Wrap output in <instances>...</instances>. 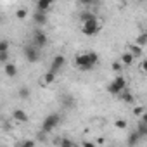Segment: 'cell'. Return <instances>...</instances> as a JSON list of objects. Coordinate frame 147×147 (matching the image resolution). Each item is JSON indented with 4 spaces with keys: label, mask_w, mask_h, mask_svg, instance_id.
<instances>
[{
    "label": "cell",
    "mask_w": 147,
    "mask_h": 147,
    "mask_svg": "<svg viewBox=\"0 0 147 147\" xmlns=\"http://www.w3.org/2000/svg\"><path fill=\"white\" fill-rule=\"evenodd\" d=\"M135 131L140 135V138L147 137V125H145V121H144V119H140V121H138V128H137Z\"/></svg>",
    "instance_id": "13"
},
{
    "label": "cell",
    "mask_w": 147,
    "mask_h": 147,
    "mask_svg": "<svg viewBox=\"0 0 147 147\" xmlns=\"http://www.w3.org/2000/svg\"><path fill=\"white\" fill-rule=\"evenodd\" d=\"M130 54H131L133 57H138V55H142V47H138L137 43L130 45Z\"/></svg>",
    "instance_id": "18"
},
{
    "label": "cell",
    "mask_w": 147,
    "mask_h": 147,
    "mask_svg": "<svg viewBox=\"0 0 147 147\" xmlns=\"http://www.w3.org/2000/svg\"><path fill=\"white\" fill-rule=\"evenodd\" d=\"M133 61H135V57H133L130 52H125V54H121V62H123L125 66H131V64H133Z\"/></svg>",
    "instance_id": "14"
},
{
    "label": "cell",
    "mask_w": 147,
    "mask_h": 147,
    "mask_svg": "<svg viewBox=\"0 0 147 147\" xmlns=\"http://www.w3.org/2000/svg\"><path fill=\"white\" fill-rule=\"evenodd\" d=\"M114 125H116V128H121V130H123V128H126V121H125V119H118Z\"/></svg>",
    "instance_id": "27"
},
{
    "label": "cell",
    "mask_w": 147,
    "mask_h": 147,
    "mask_svg": "<svg viewBox=\"0 0 147 147\" xmlns=\"http://www.w3.org/2000/svg\"><path fill=\"white\" fill-rule=\"evenodd\" d=\"M95 18V14H92V12H83L82 14V21L85 23V21H88V19H94Z\"/></svg>",
    "instance_id": "24"
},
{
    "label": "cell",
    "mask_w": 147,
    "mask_h": 147,
    "mask_svg": "<svg viewBox=\"0 0 147 147\" xmlns=\"http://www.w3.org/2000/svg\"><path fill=\"white\" fill-rule=\"evenodd\" d=\"M113 71H121V62H113Z\"/></svg>",
    "instance_id": "29"
},
{
    "label": "cell",
    "mask_w": 147,
    "mask_h": 147,
    "mask_svg": "<svg viewBox=\"0 0 147 147\" xmlns=\"http://www.w3.org/2000/svg\"><path fill=\"white\" fill-rule=\"evenodd\" d=\"M23 54H24V57H26L28 62H38V59H40V50L35 45H31V43L24 47Z\"/></svg>",
    "instance_id": "6"
},
{
    "label": "cell",
    "mask_w": 147,
    "mask_h": 147,
    "mask_svg": "<svg viewBox=\"0 0 147 147\" xmlns=\"http://www.w3.org/2000/svg\"><path fill=\"white\" fill-rule=\"evenodd\" d=\"M61 104H62V107H64V109H71L73 106H75V99H73L71 95H62Z\"/></svg>",
    "instance_id": "11"
},
{
    "label": "cell",
    "mask_w": 147,
    "mask_h": 147,
    "mask_svg": "<svg viewBox=\"0 0 147 147\" xmlns=\"http://www.w3.org/2000/svg\"><path fill=\"white\" fill-rule=\"evenodd\" d=\"M52 5H54V4H52V0H40V2L36 4V11H40V12H45V14H47V12L52 9Z\"/></svg>",
    "instance_id": "8"
},
{
    "label": "cell",
    "mask_w": 147,
    "mask_h": 147,
    "mask_svg": "<svg viewBox=\"0 0 147 147\" xmlns=\"http://www.w3.org/2000/svg\"><path fill=\"white\" fill-rule=\"evenodd\" d=\"M0 62H4V64L9 62V52H0Z\"/></svg>",
    "instance_id": "25"
},
{
    "label": "cell",
    "mask_w": 147,
    "mask_h": 147,
    "mask_svg": "<svg viewBox=\"0 0 147 147\" xmlns=\"http://www.w3.org/2000/svg\"><path fill=\"white\" fill-rule=\"evenodd\" d=\"M97 62H99L97 52H85V54H78L75 57V64L80 71H90Z\"/></svg>",
    "instance_id": "1"
},
{
    "label": "cell",
    "mask_w": 147,
    "mask_h": 147,
    "mask_svg": "<svg viewBox=\"0 0 147 147\" xmlns=\"http://www.w3.org/2000/svg\"><path fill=\"white\" fill-rule=\"evenodd\" d=\"M26 14H28V11H26V9H18V12H16V16H18L19 19H24V18H26Z\"/></svg>",
    "instance_id": "26"
},
{
    "label": "cell",
    "mask_w": 147,
    "mask_h": 147,
    "mask_svg": "<svg viewBox=\"0 0 147 147\" xmlns=\"http://www.w3.org/2000/svg\"><path fill=\"white\" fill-rule=\"evenodd\" d=\"M5 75H7L9 78H14V76L18 75V67H16V64H12V62H7V64H5Z\"/></svg>",
    "instance_id": "12"
},
{
    "label": "cell",
    "mask_w": 147,
    "mask_h": 147,
    "mask_svg": "<svg viewBox=\"0 0 147 147\" xmlns=\"http://www.w3.org/2000/svg\"><path fill=\"white\" fill-rule=\"evenodd\" d=\"M35 140H23V142H19L18 144V147H35Z\"/></svg>",
    "instance_id": "22"
},
{
    "label": "cell",
    "mask_w": 147,
    "mask_h": 147,
    "mask_svg": "<svg viewBox=\"0 0 147 147\" xmlns=\"http://www.w3.org/2000/svg\"><path fill=\"white\" fill-rule=\"evenodd\" d=\"M9 49H11L9 40H0V52H9Z\"/></svg>",
    "instance_id": "20"
},
{
    "label": "cell",
    "mask_w": 147,
    "mask_h": 147,
    "mask_svg": "<svg viewBox=\"0 0 147 147\" xmlns=\"http://www.w3.org/2000/svg\"><path fill=\"white\" fill-rule=\"evenodd\" d=\"M30 95H31V92H30L28 87H21L19 88V97L21 99H30Z\"/></svg>",
    "instance_id": "19"
},
{
    "label": "cell",
    "mask_w": 147,
    "mask_h": 147,
    "mask_svg": "<svg viewBox=\"0 0 147 147\" xmlns=\"http://www.w3.org/2000/svg\"><path fill=\"white\" fill-rule=\"evenodd\" d=\"M61 147H75V144L71 142V138H67V137H64V138H61V144H59Z\"/></svg>",
    "instance_id": "21"
},
{
    "label": "cell",
    "mask_w": 147,
    "mask_h": 147,
    "mask_svg": "<svg viewBox=\"0 0 147 147\" xmlns=\"http://www.w3.org/2000/svg\"><path fill=\"white\" fill-rule=\"evenodd\" d=\"M47 42H49V38H47L45 31H43V30H40V28H36V30H35V33H33V43H31V45H35V47L40 50L42 47H45V45H47Z\"/></svg>",
    "instance_id": "5"
},
{
    "label": "cell",
    "mask_w": 147,
    "mask_h": 147,
    "mask_svg": "<svg viewBox=\"0 0 147 147\" xmlns=\"http://www.w3.org/2000/svg\"><path fill=\"white\" fill-rule=\"evenodd\" d=\"M33 21H35L36 26H43V24L47 23V14H45V12H40V11H35V14H33Z\"/></svg>",
    "instance_id": "9"
},
{
    "label": "cell",
    "mask_w": 147,
    "mask_h": 147,
    "mask_svg": "<svg viewBox=\"0 0 147 147\" xmlns=\"http://www.w3.org/2000/svg\"><path fill=\"white\" fill-rule=\"evenodd\" d=\"M12 118H14L16 121H19V123H26V121H28V114H26L23 109H14V111H12Z\"/></svg>",
    "instance_id": "10"
},
{
    "label": "cell",
    "mask_w": 147,
    "mask_h": 147,
    "mask_svg": "<svg viewBox=\"0 0 147 147\" xmlns=\"http://www.w3.org/2000/svg\"><path fill=\"white\" fill-rule=\"evenodd\" d=\"M140 140H142V138H140V135H138L137 131H133V133H130V137H128V145H130V147H133V145H137Z\"/></svg>",
    "instance_id": "15"
},
{
    "label": "cell",
    "mask_w": 147,
    "mask_h": 147,
    "mask_svg": "<svg viewBox=\"0 0 147 147\" xmlns=\"http://www.w3.org/2000/svg\"><path fill=\"white\" fill-rule=\"evenodd\" d=\"M83 147H95L94 142H83Z\"/></svg>",
    "instance_id": "31"
},
{
    "label": "cell",
    "mask_w": 147,
    "mask_h": 147,
    "mask_svg": "<svg viewBox=\"0 0 147 147\" xmlns=\"http://www.w3.org/2000/svg\"><path fill=\"white\" fill-rule=\"evenodd\" d=\"M45 135H47V133H43V131H40V133H38V137H36V138H38V140H40V142H45Z\"/></svg>",
    "instance_id": "30"
},
{
    "label": "cell",
    "mask_w": 147,
    "mask_h": 147,
    "mask_svg": "<svg viewBox=\"0 0 147 147\" xmlns=\"http://www.w3.org/2000/svg\"><path fill=\"white\" fill-rule=\"evenodd\" d=\"M59 123H61V116H59L57 113H52V114H49V116L42 121V131H43V133H50Z\"/></svg>",
    "instance_id": "4"
},
{
    "label": "cell",
    "mask_w": 147,
    "mask_h": 147,
    "mask_svg": "<svg viewBox=\"0 0 147 147\" xmlns=\"http://www.w3.org/2000/svg\"><path fill=\"white\" fill-rule=\"evenodd\" d=\"M55 80V75H52V73H45V75H43V78H42V85H50L52 82Z\"/></svg>",
    "instance_id": "17"
},
{
    "label": "cell",
    "mask_w": 147,
    "mask_h": 147,
    "mask_svg": "<svg viewBox=\"0 0 147 147\" xmlns=\"http://www.w3.org/2000/svg\"><path fill=\"white\" fill-rule=\"evenodd\" d=\"M99 31H100V23H99L97 18L88 19V21H85V23L82 24V33L87 35V36H94V35H97Z\"/></svg>",
    "instance_id": "2"
},
{
    "label": "cell",
    "mask_w": 147,
    "mask_h": 147,
    "mask_svg": "<svg viewBox=\"0 0 147 147\" xmlns=\"http://www.w3.org/2000/svg\"><path fill=\"white\" fill-rule=\"evenodd\" d=\"M0 21H2V14H0Z\"/></svg>",
    "instance_id": "32"
},
{
    "label": "cell",
    "mask_w": 147,
    "mask_h": 147,
    "mask_svg": "<svg viewBox=\"0 0 147 147\" xmlns=\"http://www.w3.org/2000/svg\"><path fill=\"white\" fill-rule=\"evenodd\" d=\"M118 97H119L121 100H125V102H128V104H133V95H131V94H130L128 90H123V92H121V94H119Z\"/></svg>",
    "instance_id": "16"
},
{
    "label": "cell",
    "mask_w": 147,
    "mask_h": 147,
    "mask_svg": "<svg viewBox=\"0 0 147 147\" xmlns=\"http://www.w3.org/2000/svg\"><path fill=\"white\" fill-rule=\"evenodd\" d=\"M123 90H126V80L123 76H116L109 85H107V92L111 95H119Z\"/></svg>",
    "instance_id": "3"
},
{
    "label": "cell",
    "mask_w": 147,
    "mask_h": 147,
    "mask_svg": "<svg viewBox=\"0 0 147 147\" xmlns=\"http://www.w3.org/2000/svg\"><path fill=\"white\" fill-rule=\"evenodd\" d=\"M66 66V57L64 55H55L50 62V67H49V73H52V75H57V73Z\"/></svg>",
    "instance_id": "7"
},
{
    "label": "cell",
    "mask_w": 147,
    "mask_h": 147,
    "mask_svg": "<svg viewBox=\"0 0 147 147\" xmlns=\"http://www.w3.org/2000/svg\"><path fill=\"white\" fill-rule=\"evenodd\" d=\"M144 111H145V109H144L142 106H137V107L133 109V113H135V114H138V116H144Z\"/></svg>",
    "instance_id": "28"
},
{
    "label": "cell",
    "mask_w": 147,
    "mask_h": 147,
    "mask_svg": "<svg viewBox=\"0 0 147 147\" xmlns=\"http://www.w3.org/2000/svg\"><path fill=\"white\" fill-rule=\"evenodd\" d=\"M145 40H147V35H145V33H142V35H140V36L137 38V45H138V47L145 45Z\"/></svg>",
    "instance_id": "23"
}]
</instances>
